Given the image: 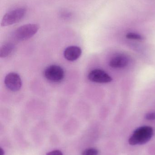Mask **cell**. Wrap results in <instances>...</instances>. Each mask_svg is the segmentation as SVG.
Listing matches in <instances>:
<instances>
[{
	"mask_svg": "<svg viewBox=\"0 0 155 155\" xmlns=\"http://www.w3.org/2000/svg\"><path fill=\"white\" fill-rule=\"evenodd\" d=\"M129 59L126 55L119 54L114 56L110 60L109 65L115 69L124 68L129 64Z\"/></svg>",
	"mask_w": 155,
	"mask_h": 155,
	"instance_id": "obj_8",
	"label": "cell"
},
{
	"mask_svg": "<svg viewBox=\"0 0 155 155\" xmlns=\"http://www.w3.org/2000/svg\"><path fill=\"white\" fill-rule=\"evenodd\" d=\"M46 155H63L62 152L59 150H54L52 152H49Z\"/></svg>",
	"mask_w": 155,
	"mask_h": 155,
	"instance_id": "obj_14",
	"label": "cell"
},
{
	"mask_svg": "<svg viewBox=\"0 0 155 155\" xmlns=\"http://www.w3.org/2000/svg\"><path fill=\"white\" fill-rule=\"evenodd\" d=\"M145 118L147 120H155V112H151L147 113L145 116Z\"/></svg>",
	"mask_w": 155,
	"mask_h": 155,
	"instance_id": "obj_12",
	"label": "cell"
},
{
	"mask_svg": "<svg viewBox=\"0 0 155 155\" xmlns=\"http://www.w3.org/2000/svg\"><path fill=\"white\" fill-rule=\"evenodd\" d=\"M126 37L127 39L136 41H143L144 40V37L142 35L136 33H128L126 34Z\"/></svg>",
	"mask_w": 155,
	"mask_h": 155,
	"instance_id": "obj_10",
	"label": "cell"
},
{
	"mask_svg": "<svg viewBox=\"0 0 155 155\" xmlns=\"http://www.w3.org/2000/svg\"><path fill=\"white\" fill-rule=\"evenodd\" d=\"M0 152H1V155H4L5 153L4 150L2 149V148H1V150H0Z\"/></svg>",
	"mask_w": 155,
	"mask_h": 155,
	"instance_id": "obj_15",
	"label": "cell"
},
{
	"mask_svg": "<svg viewBox=\"0 0 155 155\" xmlns=\"http://www.w3.org/2000/svg\"><path fill=\"white\" fill-rule=\"evenodd\" d=\"M44 77L51 82L58 83L62 81L65 76L64 71L61 66L56 64L48 66L44 72Z\"/></svg>",
	"mask_w": 155,
	"mask_h": 155,
	"instance_id": "obj_4",
	"label": "cell"
},
{
	"mask_svg": "<svg viewBox=\"0 0 155 155\" xmlns=\"http://www.w3.org/2000/svg\"><path fill=\"white\" fill-rule=\"evenodd\" d=\"M82 54V50L80 47L75 45L68 46L64 51V56L67 61H74L78 60Z\"/></svg>",
	"mask_w": 155,
	"mask_h": 155,
	"instance_id": "obj_7",
	"label": "cell"
},
{
	"mask_svg": "<svg viewBox=\"0 0 155 155\" xmlns=\"http://www.w3.org/2000/svg\"><path fill=\"white\" fill-rule=\"evenodd\" d=\"M39 29L40 26L36 24L24 25L20 26L15 31L14 37L18 41H26L35 35Z\"/></svg>",
	"mask_w": 155,
	"mask_h": 155,
	"instance_id": "obj_2",
	"label": "cell"
},
{
	"mask_svg": "<svg viewBox=\"0 0 155 155\" xmlns=\"http://www.w3.org/2000/svg\"><path fill=\"white\" fill-rule=\"evenodd\" d=\"M5 86L10 91L15 92L19 91L22 86V80L19 74L15 72H11L5 78Z\"/></svg>",
	"mask_w": 155,
	"mask_h": 155,
	"instance_id": "obj_5",
	"label": "cell"
},
{
	"mask_svg": "<svg viewBox=\"0 0 155 155\" xmlns=\"http://www.w3.org/2000/svg\"><path fill=\"white\" fill-rule=\"evenodd\" d=\"M98 151L96 148H90L83 151L82 155H98Z\"/></svg>",
	"mask_w": 155,
	"mask_h": 155,
	"instance_id": "obj_11",
	"label": "cell"
},
{
	"mask_svg": "<svg viewBox=\"0 0 155 155\" xmlns=\"http://www.w3.org/2000/svg\"><path fill=\"white\" fill-rule=\"evenodd\" d=\"M15 46L12 43H7L1 46L0 49V57L5 58L8 57L14 50Z\"/></svg>",
	"mask_w": 155,
	"mask_h": 155,
	"instance_id": "obj_9",
	"label": "cell"
},
{
	"mask_svg": "<svg viewBox=\"0 0 155 155\" xmlns=\"http://www.w3.org/2000/svg\"><path fill=\"white\" fill-rule=\"evenodd\" d=\"M153 135V127L147 126L141 127L134 131L128 143L132 146L145 144L152 139Z\"/></svg>",
	"mask_w": 155,
	"mask_h": 155,
	"instance_id": "obj_1",
	"label": "cell"
},
{
	"mask_svg": "<svg viewBox=\"0 0 155 155\" xmlns=\"http://www.w3.org/2000/svg\"><path fill=\"white\" fill-rule=\"evenodd\" d=\"M88 78L91 82L99 84H106L113 80L107 73L100 69H95L91 71L88 74Z\"/></svg>",
	"mask_w": 155,
	"mask_h": 155,
	"instance_id": "obj_6",
	"label": "cell"
},
{
	"mask_svg": "<svg viewBox=\"0 0 155 155\" xmlns=\"http://www.w3.org/2000/svg\"><path fill=\"white\" fill-rule=\"evenodd\" d=\"M61 17L64 19H68L72 16V14L69 12H62L61 14Z\"/></svg>",
	"mask_w": 155,
	"mask_h": 155,
	"instance_id": "obj_13",
	"label": "cell"
},
{
	"mask_svg": "<svg viewBox=\"0 0 155 155\" xmlns=\"http://www.w3.org/2000/svg\"><path fill=\"white\" fill-rule=\"evenodd\" d=\"M26 13V9L24 8H17L8 12L3 17L1 26H9L19 22L25 17Z\"/></svg>",
	"mask_w": 155,
	"mask_h": 155,
	"instance_id": "obj_3",
	"label": "cell"
}]
</instances>
